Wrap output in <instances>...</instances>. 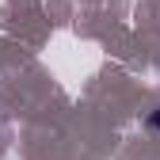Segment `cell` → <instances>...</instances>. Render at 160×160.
<instances>
[{
  "label": "cell",
  "mask_w": 160,
  "mask_h": 160,
  "mask_svg": "<svg viewBox=\"0 0 160 160\" xmlns=\"http://www.w3.org/2000/svg\"><path fill=\"white\" fill-rule=\"evenodd\" d=\"M145 130H149V133H160V107H152V111L145 114Z\"/></svg>",
  "instance_id": "6da1fadb"
}]
</instances>
